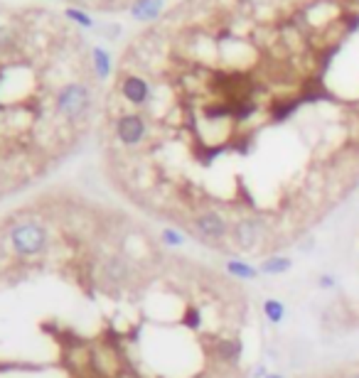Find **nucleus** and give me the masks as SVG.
<instances>
[{
  "mask_svg": "<svg viewBox=\"0 0 359 378\" xmlns=\"http://www.w3.org/2000/svg\"><path fill=\"white\" fill-rule=\"evenodd\" d=\"M91 69H94L96 81H106L114 71V59L104 47H94L91 49Z\"/></svg>",
  "mask_w": 359,
  "mask_h": 378,
  "instance_id": "1a4fd4ad",
  "label": "nucleus"
},
{
  "mask_svg": "<svg viewBox=\"0 0 359 378\" xmlns=\"http://www.w3.org/2000/svg\"><path fill=\"white\" fill-rule=\"evenodd\" d=\"M91 49L54 10L8 8L0 25V138L15 145L74 133L54 111V94L69 81L94 76Z\"/></svg>",
  "mask_w": 359,
  "mask_h": 378,
  "instance_id": "f257e3e1",
  "label": "nucleus"
},
{
  "mask_svg": "<svg viewBox=\"0 0 359 378\" xmlns=\"http://www.w3.org/2000/svg\"><path fill=\"white\" fill-rule=\"evenodd\" d=\"M266 378H283V376H281V374H269Z\"/></svg>",
  "mask_w": 359,
  "mask_h": 378,
  "instance_id": "6ab92c4d",
  "label": "nucleus"
},
{
  "mask_svg": "<svg viewBox=\"0 0 359 378\" xmlns=\"http://www.w3.org/2000/svg\"><path fill=\"white\" fill-rule=\"evenodd\" d=\"M261 309H264V317L269 319L271 324H281L286 319V302L283 300L266 297L264 305H261Z\"/></svg>",
  "mask_w": 359,
  "mask_h": 378,
  "instance_id": "f8f14e48",
  "label": "nucleus"
},
{
  "mask_svg": "<svg viewBox=\"0 0 359 378\" xmlns=\"http://www.w3.org/2000/svg\"><path fill=\"white\" fill-rule=\"evenodd\" d=\"M184 324H187V327H192V329H197L199 324H202V317H199V309L197 307H189L187 309V314H184Z\"/></svg>",
  "mask_w": 359,
  "mask_h": 378,
  "instance_id": "f3484780",
  "label": "nucleus"
},
{
  "mask_svg": "<svg viewBox=\"0 0 359 378\" xmlns=\"http://www.w3.org/2000/svg\"><path fill=\"white\" fill-rule=\"evenodd\" d=\"M86 10H99V13H119V10H131L136 0H69Z\"/></svg>",
  "mask_w": 359,
  "mask_h": 378,
  "instance_id": "6e6552de",
  "label": "nucleus"
},
{
  "mask_svg": "<svg viewBox=\"0 0 359 378\" xmlns=\"http://www.w3.org/2000/svg\"><path fill=\"white\" fill-rule=\"evenodd\" d=\"M128 273H131V268H128V263L121 261V258H111V261L104 266V278L109 283H116V285L126 280Z\"/></svg>",
  "mask_w": 359,
  "mask_h": 378,
  "instance_id": "ddd939ff",
  "label": "nucleus"
},
{
  "mask_svg": "<svg viewBox=\"0 0 359 378\" xmlns=\"http://www.w3.org/2000/svg\"><path fill=\"white\" fill-rule=\"evenodd\" d=\"M160 241H163V246H167V248H180V246H184L187 236H184L182 231L172 229V226H167V229L160 231Z\"/></svg>",
  "mask_w": 359,
  "mask_h": 378,
  "instance_id": "2eb2a0df",
  "label": "nucleus"
},
{
  "mask_svg": "<svg viewBox=\"0 0 359 378\" xmlns=\"http://www.w3.org/2000/svg\"><path fill=\"white\" fill-rule=\"evenodd\" d=\"M64 15L71 20L74 25H81V28H94V20L89 18V15H84L81 10H74V8H66Z\"/></svg>",
  "mask_w": 359,
  "mask_h": 378,
  "instance_id": "dca6fc26",
  "label": "nucleus"
},
{
  "mask_svg": "<svg viewBox=\"0 0 359 378\" xmlns=\"http://www.w3.org/2000/svg\"><path fill=\"white\" fill-rule=\"evenodd\" d=\"M350 378H359V374H355V376H350Z\"/></svg>",
  "mask_w": 359,
  "mask_h": 378,
  "instance_id": "aec40b11",
  "label": "nucleus"
},
{
  "mask_svg": "<svg viewBox=\"0 0 359 378\" xmlns=\"http://www.w3.org/2000/svg\"><path fill=\"white\" fill-rule=\"evenodd\" d=\"M224 271L232 278H237V280H256V278L261 276L259 268H254L246 261H239V258H232V261L224 263Z\"/></svg>",
  "mask_w": 359,
  "mask_h": 378,
  "instance_id": "9d476101",
  "label": "nucleus"
},
{
  "mask_svg": "<svg viewBox=\"0 0 359 378\" xmlns=\"http://www.w3.org/2000/svg\"><path fill=\"white\" fill-rule=\"evenodd\" d=\"M54 111L69 126H81L94 111V89L89 79H74L54 94Z\"/></svg>",
  "mask_w": 359,
  "mask_h": 378,
  "instance_id": "f03ea898",
  "label": "nucleus"
},
{
  "mask_svg": "<svg viewBox=\"0 0 359 378\" xmlns=\"http://www.w3.org/2000/svg\"><path fill=\"white\" fill-rule=\"evenodd\" d=\"M232 238L239 251H254L264 238V226L256 219H239L232 226Z\"/></svg>",
  "mask_w": 359,
  "mask_h": 378,
  "instance_id": "423d86ee",
  "label": "nucleus"
},
{
  "mask_svg": "<svg viewBox=\"0 0 359 378\" xmlns=\"http://www.w3.org/2000/svg\"><path fill=\"white\" fill-rule=\"evenodd\" d=\"M317 285H320L322 290H332L337 285V278L332 276V273H320V276H317Z\"/></svg>",
  "mask_w": 359,
  "mask_h": 378,
  "instance_id": "a211bd4d",
  "label": "nucleus"
},
{
  "mask_svg": "<svg viewBox=\"0 0 359 378\" xmlns=\"http://www.w3.org/2000/svg\"><path fill=\"white\" fill-rule=\"evenodd\" d=\"M290 268H293V261L288 256H271L259 266V273L261 276H286Z\"/></svg>",
  "mask_w": 359,
  "mask_h": 378,
  "instance_id": "9b49d317",
  "label": "nucleus"
},
{
  "mask_svg": "<svg viewBox=\"0 0 359 378\" xmlns=\"http://www.w3.org/2000/svg\"><path fill=\"white\" fill-rule=\"evenodd\" d=\"M8 246L15 256L35 258L49 248V231L37 221H20L8 231Z\"/></svg>",
  "mask_w": 359,
  "mask_h": 378,
  "instance_id": "20e7f679",
  "label": "nucleus"
},
{
  "mask_svg": "<svg viewBox=\"0 0 359 378\" xmlns=\"http://www.w3.org/2000/svg\"><path fill=\"white\" fill-rule=\"evenodd\" d=\"M192 226H194V231H197L199 238H204V241H212V243L224 241V238L232 234L227 219H224V216L219 214V211H214V209L199 211V214L192 219Z\"/></svg>",
  "mask_w": 359,
  "mask_h": 378,
  "instance_id": "39448f33",
  "label": "nucleus"
},
{
  "mask_svg": "<svg viewBox=\"0 0 359 378\" xmlns=\"http://www.w3.org/2000/svg\"><path fill=\"white\" fill-rule=\"evenodd\" d=\"M163 8H165V0H136L128 13L136 20H151V23H155V20H160Z\"/></svg>",
  "mask_w": 359,
  "mask_h": 378,
  "instance_id": "0eeeda50",
  "label": "nucleus"
},
{
  "mask_svg": "<svg viewBox=\"0 0 359 378\" xmlns=\"http://www.w3.org/2000/svg\"><path fill=\"white\" fill-rule=\"evenodd\" d=\"M111 133L123 150H141L151 138V123L141 111H116L111 116Z\"/></svg>",
  "mask_w": 359,
  "mask_h": 378,
  "instance_id": "7ed1b4c3",
  "label": "nucleus"
},
{
  "mask_svg": "<svg viewBox=\"0 0 359 378\" xmlns=\"http://www.w3.org/2000/svg\"><path fill=\"white\" fill-rule=\"evenodd\" d=\"M241 351H244V346H241V341H237V339L219 341L217 344V356H219V361H224V364H237L241 359Z\"/></svg>",
  "mask_w": 359,
  "mask_h": 378,
  "instance_id": "4468645a",
  "label": "nucleus"
}]
</instances>
